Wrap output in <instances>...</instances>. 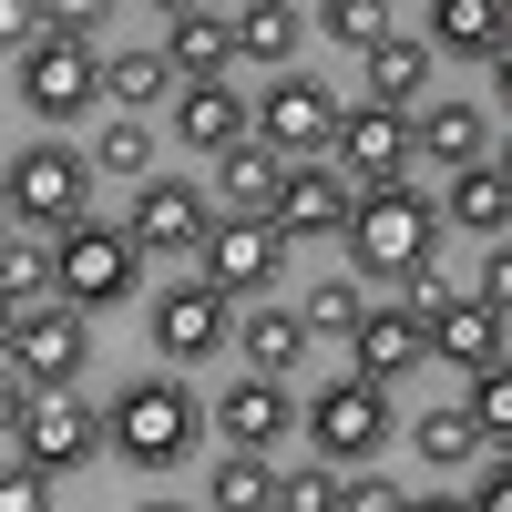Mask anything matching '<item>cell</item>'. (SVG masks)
Segmentation results:
<instances>
[{
  "instance_id": "6da1fadb",
  "label": "cell",
  "mask_w": 512,
  "mask_h": 512,
  "mask_svg": "<svg viewBox=\"0 0 512 512\" xmlns=\"http://www.w3.org/2000/svg\"><path fill=\"white\" fill-rule=\"evenodd\" d=\"M441 205L420 195L410 175L400 185H359V216H349V267L379 277V287H420V277H441Z\"/></svg>"
},
{
  "instance_id": "7a4b0ae2",
  "label": "cell",
  "mask_w": 512,
  "mask_h": 512,
  "mask_svg": "<svg viewBox=\"0 0 512 512\" xmlns=\"http://www.w3.org/2000/svg\"><path fill=\"white\" fill-rule=\"evenodd\" d=\"M205 420H216V400H195L185 369H144V379L113 390V451L134 461V472H185Z\"/></svg>"
},
{
  "instance_id": "3957f363",
  "label": "cell",
  "mask_w": 512,
  "mask_h": 512,
  "mask_svg": "<svg viewBox=\"0 0 512 512\" xmlns=\"http://www.w3.org/2000/svg\"><path fill=\"white\" fill-rule=\"evenodd\" d=\"M144 236H134V216L123 226H93V216H72L62 226V246H52V297H72V308H123V297H144Z\"/></svg>"
},
{
  "instance_id": "277c9868",
  "label": "cell",
  "mask_w": 512,
  "mask_h": 512,
  "mask_svg": "<svg viewBox=\"0 0 512 512\" xmlns=\"http://www.w3.org/2000/svg\"><path fill=\"white\" fill-rule=\"evenodd\" d=\"M144 338H154V359H164V369H195V359H216L226 338H236V297L195 267V277H175V287H154V297H144Z\"/></svg>"
},
{
  "instance_id": "5b68a950",
  "label": "cell",
  "mask_w": 512,
  "mask_h": 512,
  "mask_svg": "<svg viewBox=\"0 0 512 512\" xmlns=\"http://www.w3.org/2000/svg\"><path fill=\"white\" fill-rule=\"evenodd\" d=\"M390 431H400V410H390V379H369V369L328 379V390L308 400V441H318L328 461H349V472H369V461L390 451Z\"/></svg>"
},
{
  "instance_id": "8992f818",
  "label": "cell",
  "mask_w": 512,
  "mask_h": 512,
  "mask_svg": "<svg viewBox=\"0 0 512 512\" xmlns=\"http://www.w3.org/2000/svg\"><path fill=\"white\" fill-rule=\"evenodd\" d=\"M11 72H21V103L41 113V123H82L103 103V52H93V31H41L31 52H11Z\"/></svg>"
},
{
  "instance_id": "52a82bcc",
  "label": "cell",
  "mask_w": 512,
  "mask_h": 512,
  "mask_svg": "<svg viewBox=\"0 0 512 512\" xmlns=\"http://www.w3.org/2000/svg\"><path fill=\"white\" fill-rule=\"evenodd\" d=\"M93 308H72V297H52V308H11V338H0V359H11L21 390H72L82 359H93V328H82Z\"/></svg>"
},
{
  "instance_id": "ba28073f",
  "label": "cell",
  "mask_w": 512,
  "mask_h": 512,
  "mask_svg": "<svg viewBox=\"0 0 512 512\" xmlns=\"http://www.w3.org/2000/svg\"><path fill=\"white\" fill-rule=\"evenodd\" d=\"M0 195H11V226H72L82 205H93V154L82 144H21L11 175H0Z\"/></svg>"
},
{
  "instance_id": "9c48e42d",
  "label": "cell",
  "mask_w": 512,
  "mask_h": 512,
  "mask_svg": "<svg viewBox=\"0 0 512 512\" xmlns=\"http://www.w3.org/2000/svg\"><path fill=\"white\" fill-rule=\"evenodd\" d=\"M11 441L41 461V472H82L113 441V410H82L72 390H21L11 379Z\"/></svg>"
},
{
  "instance_id": "30bf717a",
  "label": "cell",
  "mask_w": 512,
  "mask_h": 512,
  "mask_svg": "<svg viewBox=\"0 0 512 512\" xmlns=\"http://www.w3.org/2000/svg\"><path fill=\"white\" fill-rule=\"evenodd\" d=\"M349 216H359V195H349V164H338V154H287L277 226H287L297 246H349Z\"/></svg>"
},
{
  "instance_id": "8fae6325",
  "label": "cell",
  "mask_w": 512,
  "mask_h": 512,
  "mask_svg": "<svg viewBox=\"0 0 512 512\" xmlns=\"http://www.w3.org/2000/svg\"><path fill=\"white\" fill-rule=\"evenodd\" d=\"M287 256H297V236H287L277 216H216V236H205L195 267L216 277L226 297H267V287L287 277Z\"/></svg>"
},
{
  "instance_id": "7c38bea8",
  "label": "cell",
  "mask_w": 512,
  "mask_h": 512,
  "mask_svg": "<svg viewBox=\"0 0 512 512\" xmlns=\"http://www.w3.org/2000/svg\"><path fill=\"white\" fill-rule=\"evenodd\" d=\"M216 185H195V175H144L134 185V236L154 256H205V236H216Z\"/></svg>"
},
{
  "instance_id": "4fadbf2b",
  "label": "cell",
  "mask_w": 512,
  "mask_h": 512,
  "mask_svg": "<svg viewBox=\"0 0 512 512\" xmlns=\"http://www.w3.org/2000/svg\"><path fill=\"white\" fill-rule=\"evenodd\" d=\"M338 113H349V103H338L318 72H297V62H287L267 93H256V134H267L277 154H328V144H338Z\"/></svg>"
},
{
  "instance_id": "5bb4252c",
  "label": "cell",
  "mask_w": 512,
  "mask_h": 512,
  "mask_svg": "<svg viewBox=\"0 0 512 512\" xmlns=\"http://www.w3.org/2000/svg\"><path fill=\"white\" fill-rule=\"evenodd\" d=\"M338 164H349V185H400L420 164V113H390V103H349L338 113Z\"/></svg>"
},
{
  "instance_id": "9a60e30c",
  "label": "cell",
  "mask_w": 512,
  "mask_h": 512,
  "mask_svg": "<svg viewBox=\"0 0 512 512\" xmlns=\"http://www.w3.org/2000/svg\"><path fill=\"white\" fill-rule=\"evenodd\" d=\"M420 318H431V359H451L461 379H472V369H492V359H512V318L492 308L482 287H441Z\"/></svg>"
},
{
  "instance_id": "2e32d148",
  "label": "cell",
  "mask_w": 512,
  "mask_h": 512,
  "mask_svg": "<svg viewBox=\"0 0 512 512\" xmlns=\"http://www.w3.org/2000/svg\"><path fill=\"white\" fill-rule=\"evenodd\" d=\"M420 359H431V318H420L410 297H390V308L369 297V318L349 328V369H369V379H390V390H400Z\"/></svg>"
},
{
  "instance_id": "e0dca14e",
  "label": "cell",
  "mask_w": 512,
  "mask_h": 512,
  "mask_svg": "<svg viewBox=\"0 0 512 512\" xmlns=\"http://www.w3.org/2000/svg\"><path fill=\"white\" fill-rule=\"evenodd\" d=\"M246 134H256V103L236 93V82H185V93H175V144H185V154L216 164V154L246 144Z\"/></svg>"
},
{
  "instance_id": "ac0fdd59",
  "label": "cell",
  "mask_w": 512,
  "mask_h": 512,
  "mask_svg": "<svg viewBox=\"0 0 512 512\" xmlns=\"http://www.w3.org/2000/svg\"><path fill=\"white\" fill-rule=\"evenodd\" d=\"M287 420H297V400H287V379H277V369H246L236 390L216 400V431H226L236 451H277V441H287Z\"/></svg>"
},
{
  "instance_id": "d6986e66",
  "label": "cell",
  "mask_w": 512,
  "mask_h": 512,
  "mask_svg": "<svg viewBox=\"0 0 512 512\" xmlns=\"http://www.w3.org/2000/svg\"><path fill=\"white\" fill-rule=\"evenodd\" d=\"M441 216L461 226V236H512V164L502 154H482V164H451V185H441Z\"/></svg>"
},
{
  "instance_id": "ffe728a7",
  "label": "cell",
  "mask_w": 512,
  "mask_h": 512,
  "mask_svg": "<svg viewBox=\"0 0 512 512\" xmlns=\"http://www.w3.org/2000/svg\"><path fill=\"white\" fill-rule=\"evenodd\" d=\"M318 349V328H308V308H277V297H246V318H236V359L246 369H297V359H308Z\"/></svg>"
},
{
  "instance_id": "44dd1931",
  "label": "cell",
  "mask_w": 512,
  "mask_h": 512,
  "mask_svg": "<svg viewBox=\"0 0 512 512\" xmlns=\"http://www.w3.org/2000/svg\"><path fill=\"white\" fill-rule=\"evenodd\" d=\"M277 185H287V154L267 134H246V144L216 154V205L226 216H277Z\"/></svg>"
},
{
  "instance_id": "7402d4cb",
  "label": "cell",
  "mask_w": 512,
  "mask_h": 512,
  "mask_svg": "<svg viewBox=\"0 0 512 512\" xmlns=\"http://www.w3.org/2000/svg\"><path fill=\"white\" fill-rule=\"evenodd\" d=\"M502 41H512V0H431V52L492 62Z\"/></svg>"
},
{
  "instance_id": "603a6c76",
  "label": "cell",
  "mask_w": 512,
  "mask_h": 512,
  "mask_svg": "<svg viewBox=\"0 0 512 512\" xmlns=\"http://www.w3.org/2000/svg\"><path fill=\"white\" fill-rule=\"evenodd\" d=\"M359 72H369V103H390V113H420V93H431V31H390L379 52H359Z\"/></svg>"
},
{
  "instance_id": "cb8c5ba5",
  "label": "cell",
  "mask_w": 512,
  "mask_h": 512,
  "mask_svg": "<svg viewBox=\"0 0 512 512\" xmlns=\"http://www.w3.org/2000/svg\"><path fill=\"white\" fill-rule=\"evenodd\" d=\"M297 41H308V11H297V0H246L236 11V62H256V72H287Z\"/></svg>"
},
{
  "instance_id": "d4e9b609",
  "label": "cell",
  "mask_w": 512,
  "mask_h": 512,
  "mask_svg": "<svg viewBox=\"0 0 512 512\" xmlns=\"http://www.w3.org/2000/svg\"><path fill=\"white\" fill-rule=\"evenodd\" d=\"M175 93H185V72H175L164 41H154V52H113L103 62V103L113 113H154V103H175Z\"/></svg>"
},
{
  "instance_id": "484cf974",
  "label": "cell",
  "mask_w": 512,
  "mask_h": 512,
  "mask_svg": "<svg viewBox=\"0 0 512 512\" xmlns=\"http://www.w3.org/2000/svg\"><path fill=\"white\" fill-rule=\"evenodd\" d=\"M164 52H175L185 82H226L236 72V21L226 11H185V21H164Z\"/></svg>"
},
{
  "instance_id": "4316f807",
  "label": "cell",
  "mask_w": 512,
  "mask_h": 512,
  "mask_svg": "<svg viewBox=\"0 0 512 512\" xmlns=\"http://www.w3.org/2000/svg\"><path fill=\"white\" fill-rule=\"evenodd\" d=\"M492 154V113L482 103H431L420 113V164H482Z\"/></svg>"
},
{
  "instance_id": "83f0119b",
  "label": "cell",
  "mask_w": 512,
  "mask_h": 512,
  "mask_svg": "<svg viewBox=\"0 0 512 512\" xmlns=\"http://www.w3.org/2000/svg\"><path fill=\"white\" fill-rule=\"evenodd\" d=\"M308 31H328L338 52H379L400 21H390V0H308Z\"/></svg>"
},
{
  "instance_id": "f1b7e54d",
  "label": "cell",
  "mask_w": 512,
  "mask_h": 512,
  "mask_svg": "<svg viewBox=\"0 0 512 512\" xmlns=\"http://www.w3.org/2000/svg\"><path fill=\"white\" fill-rule=\"evenodd\" d=\"M410 451L431 461V472H461V461H482V420L472 410H420L410 420Z\"/></svg>"
},
{
  "instance_id": "f546056e",
  "label": "cell",
  "mask_w": 512,
  "mask_h": 512,
  "mask_svg": "<svg viewBox=\"0 0 512 512\" xmlns=\"http://www.w3.org/2000/svg\"><path fill=\"white\" fill-rule=\"evenodd\" d=\"M205 502H226V512H256V502H277V472H267V451H236L216 461V482H205Z\"/></svg>"
},
{
  "instance_id": "4dcf8cb0",
  "label": "cell",
  "mask_w": 512,
  "mask_h": 512,
  "mask_svg": "<svg viewBox=\"0 0 512 512\" xmlns=\"http://www.w3.org/2000/svg\"><path fill=\"white\" fill-rule=\"evenodd\" d=\"M461 410L482 420V451H512V359L472 369V390H461Z\"/></svg>"
},
{
  "instance_id": "1f68e13d",
  "label": "cell",
  "mask_w": 512,
  "mask_h": 512,
  "mask_svg": "<svg viewBox=\"0 0 512 512\" xmlns=\"http://www.w3.org/2000/svg\"><path fill=\"white\" fill-rule=\"evenodd\" d=\"M93 164H103V175H123V185H144V175H154V123H144V113H113Z\"/></svg>"
},
{
  "instance_id": "d6a6232c",
  "label": "cell",
  "mask_w": 512,
  "mask_h": 512,
  "mask_svg": "<svg viewBox=\"0 0 512 512\" xmlns=\"http://www.w3.org/2000/svg\"><path fill=\"white\" fill-rule=\"evenodd\" d=\"M297 308H308V328H318V338H349V328L369 318V287H359V277H318Z\"/></svg>"
},
{
  "instance_id": "836d02e7",
  "label": "cell",
  "mask_w": 512,
  "mask_h": 512,
  "mask_svg": "<svg viewBox=\"0 0 512 512\" xmlns=\"http://www.w3.org/2000/svg\"><path fill=\"white\" fill-rule=\"evenodd\" d=\"M41 287H62V277H52V246H21V226H11V256H0V297H11V308H41Z\"/></svg>"
},
{
  "instance_id": "e575fe53",
  "label": "cell",
  "mask_w": 512,
  "mask_h": 512,
  "mask_svg": "<svg viewBox=\"0 0 512 512\" xmlns=\"http://www.w3.org/2000/svg\"><path fill=\"white\" fill-rule=\"evenodd\" d=\"M277 502H297V512H338V502H349V461H328V451H318L308 472H287V482H277Z\"/></svg>"
},
{
  "instance_id": "d590c367",
  "label": "cell",
  "mask_w": 512,
  "mask_h": 512,
  "mask_svg": "<svg viewBox=\"0 0 512 512\" xmlns=\"http://www.w3.org/2000/svg\"><path fill=\"white\" fill-rule=\"evenodd\" d=\"M52 482H62V472H41V461H31V451L11 441V472H0V502H11V512H41V502H52Z\"/></svg>"
},
{
  "instance_id": "8d00e7d4",
  "label": "cell",
  "mask_w": 512,
  "mask_h": 512,
  "mask_svg": "<svg viewBox=\"0 0 512 512\" xmlns=\"http://www.w3.org/2000/svg\"><path fill=\"white\" fill-rule=\"evenodd\" d=\"M472 287H482L492 308L512 318V236H492V246H482V277H472Z\"/></svg>"
},
{
  "instance_id": "74e56055",
  "label": "cell",
  "mask_w": 512,
  "mask_h": 512,
  "mask_svg": "<svg viewBox=\"0 0 512 512\" xmlns=\"http://www.w3.org/2000/svg\"><path fill=\"white\" fill-rule=\"evenodd\" d=\"M113 11V0H41V21H52V31H93Z\"/></svg>"
},
{
  "instance_id": "f35d334b",
  "label": "cell",
  "mask_w": 512,
  "mask_h": 512,
  "mask_svg": "<svg viewBox=\"0 0 512 512\" xmlns=\"http://www.w3.org/2000/svg\"><path fill=\"white\" fill-rule=\"evenodd\" d=\"M472 502H492V512H512V451H492V461H482V492H472Z\"/></svg>"
},
{
  "instance_id": "ab89813d",
  "label": "cell",
  "mask_w": 512,
  "mask_h": 512,
  "mask_svg": "<svg viewBox=\"0 0 512 512\" xmlns=\"http://www.w3.org/2000/svg\"><path fill=\"white\" fill-rule=\"evenodd\" d=\"M492 82H502V113H512V41H502V52H492Z\"/></svg>"
},
{
  "instance_id": "60d3db41",
  "label": "cell",
  "mask_w": 512,
  "mask_h": 512,
  "mask_svg": "<svg viewBox=\"0 0 512 512\" xmlns=\"http://www.w3.org/2000/svg\"><path fill=\"white\" fill-rule=\"evenodd\" d=\"M154 11H164V21H185V11H205V0H154Z\"/></svg>"
},
{
  "instance_id": "b9f144b4",
  "label": "cell",
  "mask_w": 512,
  "mask_h": 512,
  "mask_svg": "<svg viewBox=\"0 0 512 512\" xmlns=\"http://www.w3.org/2000/svg\"><path fill=\"white\" fill-rule=\"evenodd\" d=\"M492 154H502V164H512V144H492Z\"/></svg>"
}]
</instances>
